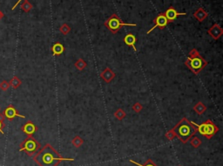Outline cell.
I'll use <instances>...</instances> for the list:
<instances>
[{"label": "cell", "mask_w": 223, "mask_h": 166, "mask_svg": "<svg viewBox=\"0 0 223 166\" xmlns=\"http://www.w3.org/2000/svg\"><path fill=\"white\" fill-rule=\"evenodd\" d=\"M33 160L39 166H59L63 161L73 162L74 158H63L50 143H46L33 156Z\"/></svg>", "instance_id": "cell-1"}, {"label": "cell", "mask_w": 223, "mask_h": 166, "mask_svg": "<svg viewBox=\"0 0 223 166\" xmlns=\"http://www.w3.org/2000/svg\"><path fill=\"white\" fill-rule=\"evenodd\" d=\"M172 130L175 133L176 137L179 139V141L183 143H187L197 132L195 127L186 118L181 119Z\"/></svg>", "instance_id": "cell-2"}, {"label": "cell", "mask_w": 223, "mask_h": 166, "mask_svg": "<svg viewBox=\"0 0 223 166\" xmlns=\"http://www.w3.org/2000/svg\"><path fill=\"white\" fill-rule=\"evenodd\" d=\"M185 64L189 68L193 73L199 74L200 71L207 65V62L200 56V52L196 49H193L187 56Z\"/></svg>", "instance_id": "cell-3"}, {"label": "cell", "mask_w": 223, "mask_h": 166, "mask_svg": "<svg viewBox=\"0 0 223 166\" xmlns=\"http://www.w3.org/2000/svg\"><path fill=\"white\" fill-rule=\"evenodd\" d=\"M191 123L195 127L196 131L204 136L207 139H211L219 131V128L210 119H207L201 124H197L194 122H191Z\"/></svg>", "instance_id": "cell-4"}, {"label": "cell", "mask_w": 223, "mask_h": 166, "mask_svg": "<svg viewBox=\"0 0 223 166\" xmlns=\"http://www.w3.org/2000/svg\"><path fill=\"white\" fill-rule=\"evenodd\" d=\"M41 144L32 136L27 137L20 143L19 151H24L29 157H33L40 150Z\"/></svg>", "instance_id": "cell-5"}, {"label": "cell", "mask_w": 223, "mask_h": 166, "mask_svg": "<svg viewBox=\"0 0 223 166\" xmlns=\"http://www.w3.org/2000/svg\"><path fill=\"white\" fill-rule=\"evenodd\" d=\"M104 24L113 34H116L123 26H136V24H127L122 22V20L116 14H112L106 21H105Z\"/></svg>", "instance_id": "cell-6"}, {"label": "cell", "mask_w": 223, "mask_h": 166, "mask_svg": "<svg viewBox=\"0 0 223 166\" xmlns=\"http://www.w3.org/2000/svg\"><path fill=\"white\" fill-rule=\"evenodd\" d=\"M153 22L155 23V24H154V25H153V27H152L148 32H147L148 34L151 33V32H153L155 28L159 27V29H164V28L167 26V24H169V22H168V20L167 19V18H166V16H165L164 13H160V14H159V15L154 18Z\"/></svg>", "instance_id": "cell-7"}, {"label": "cell", "mask_w": 223, "mask_h": 166, "mask_svg": "<svg viewBox=\"0 0 223 166\" xmlns=\"http://www.w3.org/2000/svg\"><path fill=\"white\" fill-rule=\"evenodd\" d=\"M3 114H4V118L9 119L10 121L13 120V119L15 118H17V117L21 118H25V117L23 116V115L19 114L18 111H17L16 108L13 106V105H12V104L5 108V110H4V111L3 112Z\"/></svg>", "instance_id": "cell-8"}, {"label": "cell", "mask_w": 223, "mask_h": 166, "mask_svg": "<svg viewBox=\"0 0 223 166\" xmlns=\"http://www.w3.org/2000/svg\"><path fill=\"white\" fill-rule=\"evenodd\" d=\"M164 14H165V16H166L169 23L174 22L179 16H185V15H187V13H185V12H178L175 9L173 8V7L167 9Z\"/></svg>", "instance_id": "cell-9"}, {"label": "cell", "mask_w": 223, "mask_h": 166, "mask_svg": "<svg viewBox=\"0 0 223 166\" xmlns=\"http://www.w3.org/2000/svg\"><path fill=\"white\" fill-rule=\"evenodd\" d=\"M207 33L211 36L214 39L217 40L219 39L222 36L223 30L222 28L220 26V24H215L211 28H210V29H209V30H208V31H207Z\"/></svg>", "instance_id": "cell-10"}, {"label": "cell", "mask_w": 223, "mask_h": 166, "mask_svg": "<svg viewBox=\"0 0 223 166\" xmlns=\"http://www.w3.org/2000/svg\"><path fill=\"white\" fill-rule=\"evenodd\" d=\"M37 130H38V128H37L36 125H35L32 121H30V120L27 121L23 126L21 127V131H23L24 134L27 135L28 137L32 136V135L36 132Z\"/></svg>", "instance_id": "cell-11"}, {"label": "cell", "mask_w": 223, "mask_h": 166, "mask_svg": "<svg viewBox=\"0 0 223 166\" xmlns=\"http://www.w3.org/2000/svg\"><path fill=\"white\" fill-rule=\"evenodd\" d=\"M100 78L103 79L106 83H110L112 79L115 78V73L112 71L109 67H106L100 73Z\"/></svg>", "instance_id": "cell-12"}, {"label": "cell", "mask_w": 223, "mask_h": 166, "mask_svg": "<svg viewBox=\"0 0 223 166\" xmlns=\"http://www.w3.org/2000/svg\"><path fill=\"white\" fill-rule=\"evenodd\" d=\"M136 41H137L136 37L133 35V34H132V33H128L127 35H126V37L124 38L125 44L128 45V46H130V47H132V49H133L135 52H137V49H136L135 46Z\"/></svg>", "instance_id": "cell-13"}, {"label": "cell", "mask_w": 223, "mask_h": 166, "mask_svg": "<svg viewBox=\"0 0 223 166\" xmlns=\"http://www.w3.org/2000/svg\"><path fill=\"white\" fill-rule=\"evenodd\" d=\"M208 16L207 12L204 10L203 8H199L196 12L194 13V17L196 19L198 20L199 22H202L204 20L206 19Z\"/></svg>", "instance_id": "cell-14"}, {"label": "cell", "mask_w": 223, "mask_h": 166, "mask_svg": "<svg viewBox=\"0 0 223 166\" xmlns=\"http://www.w3.org/2000/svg\"><path fill=\"white\" fill-rule=\"evenodd\" d=\"M65 51L64 45L60 43H56L52 45V52L53 56H60Z\"/></svg>", "instance_id": "cell-15"}, {"label": "cell", "mask_w": 223, "mask_h": 166, "mask_svg": "<svg viewBox=\"0 0 223 166\" xmlns=\"http://www.w3.org/2000/svg\"><path fill=\"white\" fill-rule=\"evenodd\" d=\"M194 111L197 114L202 115L205 111H207V107H206V105H205L202 102H198V103H196L194 106Z\"/></svg>", "instance_id": "cell-16"}, {"label": "cell", "mask_w": 223, "mask_h": 166, "mask_svg": "<svg viewBox=\"0 0 223 166\" xmlns=\"http://www.w3.org/2000/svg\"><path fill=\"white\" fill-rule=\"evenodd\" d=\"M9 83H10V86H12L13 89H18V88L21 85L22 81H21L18 77H13V78L10 80Z\"/></svg>", "instance_id": "cell-17"}, {"label": "cell", "mask_w": 223, "mask_h": 166, "mask_svg": "<svg viewBox=\"0 0 223 166\" xmlns=\"http://www.w3.org/2000/svg\"><path fill=\"white\" fill-rule=\"evenodd\" d=\"M74 66H75L79 71H83L84 69L87 66V63H86V62L84 59L80 58V59H78L76 61L75 63H74Z\"/></svg>", "instance_id": "cell-18"}, {"label": "cell", "mask_w": 223, "mask_h": 166, "mask_svg": "<svg viewBox=\"0 0 223 166\" xmlns=\"http://www.w3.org/2000/svg\"><path fill=\"white\" fill-rule=\"evenodd\" d=\"M129 162L132 163H133V164H135L136 166H158L157 164H156L155 163L153 162L152 159H148L146 162H145V163L144 164H141V163H139L135 162V161H133V160H132V159H130L129 160Z\"/></svg>", "instance_id": "cell-19"}, {"label": "cell", "mask_w": 223, "mask_h": 166, "mask_svg": "<svg viewBox=\"0 0 223 166\" xmlns=\"http://www.w3.org/2000/svg\"><path fill=\"white\" fill-rule=\"evenodd\" d=\"M72 145H73L74 147H76V148H80V147L84 143V141L83 139L81 138L80 136H76V137H74L73 139L72 140Z\"/></svg>", "instance_id": "cell-20"}, {"label": "cell", "mask_w": 223, "mask_h": 166, "mask_svg": "<svg viewBox=\"0 0 223 166\" xmlns=\"http://www.w3.org/2000/svg\"><path fill=\"white\" fill-rule=\"evenodd\" d=\"M190 143H191V145L194 148L197 149V148H199L200 146L201 141H200V139L198 137H192L191 138H190Z\"/></svg>", "instance_id": "cell-21"}, {"label": "cell", "mask_w": 223, "mask_h": 166, "mask_svg": "<svg viewBox=\"0 0 223 166\" xmlns=\"http://www.w3.org/2000/svg\"><path fill=\"white\" fill-rule=\"evenodd\" d=\"M21 9L24 12H29L32 9V4L28 0H25L24 3L21 4Z\"/></svg>", "instance_id": "cell-22"}, {"label": "cell", "mask_w": 223, "mask_h": 166, "mask_svg": "<svg viewBox=\"0 0 223 166\" xmlns=\"http://www.w3.org/2000/svg\"><path fill=\"white\" fill-rule=\"evenodd\" d=\"M114 116H115V118L118 119V120H123V119L126 118L127 114H126V112H125L122 109H118V110L115 111Z\"/></svg>", "instance_id": "cell-23"}, {"label": "cell", "mask_w": 223, "mask_h": 166, "mask_svg": "<svg viewBox=\"0 0 223 166\" xmlns=\"http://www.w3.org/2000/svg\"><path fill=\"white\" fill-rule=\"evenodd\" d=\"M60 32L64 35H67L69 32H71V28L67 24H63L60 28Z\"/></svg>", "instance_id": "cell-24"}, {"label": "cell", "mask_w": 223, "mask_h": 166, "mask_svg": "<svg viewBox=\"0 0 223 166\" xmlns=\"http://www.w3.org/2000/svg\"><path fill=\"white\" fill-rule=\"evenodd\" d=\"M166 138H167L169 141H172V140H174V138L176 137L175 133L174 132V131L173 130H169L168 131H167V133H166Z\"/></svg>", "instance_id": "cell-25"}, {"label": "cell", "mask_w": 223, "mask_h": 166, "mask_svg": "<svg viewBox=\"0 0 223 166\" xmlns=\"http://www.w3.org/2000/svg\"><path fill=\"white\" fill-rule=\"evenodd\" d=\"M9 87H10V83H9V82H7L6 80H4V81H2V82L0 83V89H1L2 91H6L9 89Z\"/></svg>", "instance_id": "cell-26"}, {"label": "cell", "mask_w": 223, "mask_h": 166, "mask_svg": "<svg viewBox=\"0 0 223 166\" xmlns=\"http://www.w3.org/2000/svg\"><path fill=\"white\" fill-rule=\"evenodd\" d=\"M142 109H143V106H142L141 103H136L132 105V110L135 111V112H139V111H142Z\"/></svg>", "instance_id": "cell-27"}, {"label": "cell", "mask_w": 223, "mask_h": 166, "mask_svg": "<svg viewBox=\"0 0 223 166\" xmlns=\"http://www.w3.org/2000/svg\"><path fill=\"white\" fill-rule=\"evenodd\" d=\"M3 127H4V123L0 122V133H1V134H4V131L2 130Z\"/></svg>", "instance_id": "cell-28"}, {"label": "cell", "mask_w": 223, "mask_h": 166, "mask_svg": "<svg viewBox=\"0 0 223 166\" xmlns=\"http://www.w3.org/2000/svg\"><path fill=\"white\" fill-rule=\"evenodd\" d=\"M4 118H4V114H3V113H1V112H0V122L4 123Z\"/></svg>", "instance_id": "cell-29"}, {"label": "cell", "mask_w": 223, "mask_h": 166, "mask_svg": "<svg viewBox=\"0 0 223 166\" xmlns=\"http://www.w3.org/2000/svg\"><path fill=\"white\" fill-rule=\"evenodd\" d=\"M21 1H22V0H18V2H17L16 4H14V6L12 7V10H15V9H16L17 6H18V4H19V3H20V2H21Z\"/></svg>", "instance_id": "cell-30"}, {"label": "cell", "mask_w": 223, "mask_h": 166, "mask_svg": "<svg viewBox=\"0 0 223 166\" xmlns=\"http://www.w3.org/2000/svg\"><path fill=\"white\" fill-rule=\"evenodd\" d=\"M4 14L3 13V12H1V10H0V20L2 19L3 18H4Z\"/></svg>", "instance_id": "cell-31"}]
</instances>
